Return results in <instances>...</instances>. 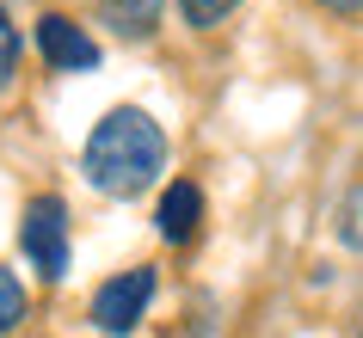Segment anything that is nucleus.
Returning <instances> with one entry per match:
<instances>
[{
    "label": "nucleus",
    "instance_id": "1",
    "mask_svg": "<svg viewBox=\"0 0 363 338\" xmlns=\"http://www.w3.org/2000/svg\"><path fill=\"white\" fill-rule=\"evenodd\" d=\"M167 167V130L154 123L148 111H135V105H117V111L99 117V130L86 135V148H80V172H86V185L105 191V197H135V191H148Z\"/></svg>",
    "mask_w": 363,
    "mask_h": 338
},
{
    "label": "nucleus",
    "instance_id": "2",
    "mask_svg": "<svg viewBox=\"0 0 363 338\" xmlns=\"http://www.w3.org/2000/svg\"><path fill=\"white\" fill-rule=\"evenodd\" d=\"M19 246H25V259L38 264V277L43 283H62L68 277V203L62 197H31L25 203V222H19Z\"/></svg>",
    "mask_w": 363,
    "mask_h": 338
},
{
    "label": "nucleus",
    "instance_id": "3",
    "mask_svg": "<svg viewBox=\"0 0 363 338\" xmlns=\"http://www.w3.org/2000/svg\"><path fill=\"white\" fill-rule=\"evenodd\" d=\"M148 301H154V264L117 271V277L99 283V295H93V326L105 338H130L142 326V314H148Z\"/></svg>",
    "mask_w": 363,
    "mask_h": 338
},
{
    "label": "nucleus",
    "instance_id": "4",
    "mask_svg": "<svg viewBox=\"0 0 363 338\" xmlns=\"http://www.w3.org/2000/svg\"><path fill=\"white\" fill-rule=\"evenodd\" d=\"M38 56L56 68V74H86L99 68V43L86 38V25H74L68 13H43L38 19Z\"/></svg>",
    "mask_w": 363,
    "mask_h": 338
},
{
    "label": "nucleus",
    "instance_id": "5",
    "mask_svg": "<svg viewBox=\"0 0 363 338\" xmlns=\"http://www.w3.org/2000/svg\"><path fill=\"white\" fill-rule=\"evenodd\" d=\"M197 222H203V191L191 185V179H172L167 191H160V209H154V227H160V240L185 246L197 234Z\"/></svg>",
    "mask_w": 363,
    "mask_h": 338
},
{
    "label": "nucleus",
    "instance_id": "6",
    "mask_svg": "<svg viewBox=\"0 0 363 338\" xmlns=\"http://www.w3.org/2000/svg\"><path fill=\"white\" fill-rule=\"evenodd\" d=\"M234 6H240V0H179V19L191 25V31H216Z\"/></svg>",
    "mask_w": 363,
    "mask_h": 338
},
{
    "label": "nucleus",
    "instance_id": "7",
    "mask_svg": "<svg viewBox=\"0 0 363 338\" xmlns=\"http://www.w3.org/2000/svg\"><path fill=\"white\" fill-rule=\"evenodd\" d=\"M19 320H25V283L13 277V271H0V338L13 332Z\"/></svg>",
    "mask_w": 363,
    "mask_h": 338
},
{
    "label": "nucleus",
    "instance_id": "8",
    "mask_svg": "<svg viewBox=\"0 0 363 338\" xmlns=\"http://www.w3.org/2000/svg\"><path fill=\"white\" fill-rule=\"evenodd\" d=\"M111 13L123 19L117 31H148V25H154V13H160V0H111Z\"/></svg>",
    "mask_w": 363,
    "mask_h": 338
},
{
    "label": "nucleus",
    "instance_id": "9",
    "mask_svg": "<svg viewBox=\"0 0 363 338\" xmlns=\"http://www.w3.org/2000/svg\"><path fill=\"white\" fill-rule=\"evenodd\" d=\"M13 68H19V25L6 19V6H0V93H6Z\"/></svg>",
    "mask_w": 363,
    "mask_h": 338
},
{
    "label": "nucleus",
    "instance_id": "10",
    "mask_svg": "<svg viewBox=\"0 0 363 338\" xmlns=\"http://www.w3.org/2000/svg\"><path fill=\"white\" fill-rule=\"evenodd\" d=\"M326 13H363V0H320Z\"/></svg>",
    "mask_w": 363,
    "mask_h": 338
}]
</instances>
